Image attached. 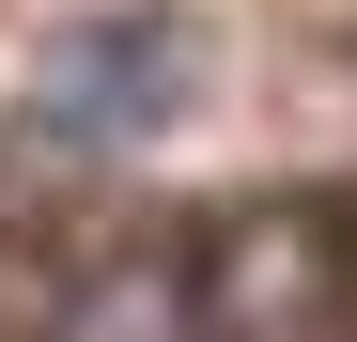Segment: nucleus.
<instances>
[{
    "instance_id": "1",
    "label": "nucleus",
    "mask_w": 357,
    "mask_h": 342,
    "mask_svg": "<svg viewBox=\"0 0 357 342\" xmlns=\"http://www.w3.org/2000/svg\"><path fill=\"white\" fill-rule=\"evenodd\" d=\"M171 78H187V31H171V16H109V31H78L63 63H47V109H31V125L63 156H109V140H140L171 109Z\"/></svg>"
}]
</instances>
